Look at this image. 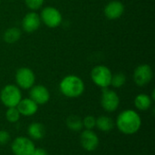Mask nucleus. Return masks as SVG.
I'll list each match as a JSON object with an SVG mask.
<instances>
[{"mask_svg": "<svg viewBox=\"0 0 155 155\" xmlns=\"http://www.w3.org/2000/svg\"><path fill=\"white\" fill-rule=\"evenodd\" d=\"M114 124L122 134L133 135L140 130L142 126V119L138 113L127 109L119 114Z\"/></svg>", "mask_w": 155, "mask_h": 155, "instance_id": "obj_1", "label": "nucleus"}, {"mask_svg": "<svg viewBox=\"0 0 155 155\" xmlns=\"http://www.w3.org/2000/svg\"><path fill=\"white\" fill-rule=\"evenodd\" d=\"M61 93L68 98H77L84 92V83L76 75H67L59 84Z\"/></svg>", "mask_w": 155, "mask_h": 155, "instance_id": "obj_2", "label": "nucleus"}, {"mask_svg": "<svg viewBox=\"0 0 155 155\" xmlns=\"http://www.w3.org/2000/svg\"><path fill=\"white\" fill-rule=\"evenodd\" d=\"M22 99V94L17 85L7 84L0 92V101L7 108L16 107Z\"/></svg>", "mask_w": 155, "mask_h": 155, "instance_id": "obj_3", "label": "nucleus"}, {"mask_svg": "<svg viewBox=\"0 0 155 155\" xmlns=\"http://www.w3.org/2000/svg\"><path fill=\"white\" fill-rule=\"evenodd\" d=\"M111 70L104 65H97L93 68L91 72V78L94 84L103 88H107L111 85L112 80Z\"/></svg>", "mask_w": 155, "mask_h": 155, "instance_id": "obj_4", "label": "nucleus"}, {"mask_svg": "<svg viewBox=\"0 0 155 155\" xmlns=\"http://www.w3.org/2000/svg\"><path fill=\"white\" fill-rule=\"evenodd\" d=\"M35 145L30 138L19 136L15 138L11 144V150L14 155H32Z\"/></svg>", "mask_w": 155, "mask_h": 155, "instance_id": "obj_5", "label": "nucleus"}, {"mask_svg": "<svg viewBox=\"0 0 155 155\" xmlns=\"http://www.w3.org/2000/svg\"><path fill=\"white\" fill-rule=\"evenodd\" d=\"M120 104L119 95L113 90L107 88H103L101 94V105L103 109L108 113H113L116 111Z\"/></svg>", "mask_w": 155, "mask_h": 155, "instance_id": "obj_6", "label": "nucleus"}, {"mask_svg": "<svg viewBox=\"0 0 155 155\" xmlns=\"http://www.w3.org/2000/svg\"><path fill=\"white\" fill-rule=\"evenodd\" d=\"M40 19L48 27L54 28L61 25L63 18L58 9L53 6H46L42 10Z\"/></svg>", "mask_w": 155, "mask_h": 155, "instance_id": "obj_7", "label": "nucleus"}, {"mask_svg": "<svg viewBox=\"0 0 155 155\" xmlns=\"http://www.w3.org/2000/svg\"><path fill=\"white\" fill-rule=\"evenodd\" d=\"M35 82V75L34 72L27 68L22 67L19 68L15 73V83L18 87L27 90L34 86Z\"/></svg>", "mask_w": 155, "mask_h": 155, "instance_id": "obj_8", "label": "nucleus"}, {"mask_svg": "<svg viewBox=\"0 0 155 155\" xmlns=\"http://www.w3.org/2000/svg\"><path fill=\"white\" fill-rule=\"evenodd\" d=\"M153 69L149 64H143L138 65L134 72V81L138 86L147 85L153 79Z\"/></svg>", "mask_w": 155, "mask_h": 155, "instance_id": "obj_9", "label": "nucleus"}, {"mask_svg": "<svg viewBox=\"0 0 155 155\" xmlns=\"http://www.w3.org/2000/svg\"><path fill=\"white\" fill-rule=\"evenodd\" d=\"M99 137L93 130H84L80 135V143L87 152H94L99 146Z\"/></svg>", "mask_w": 155, "mask_h": 155, "instance_id": "obj_10", "label": "nucleus"}, {"mask_svg": "<svg viewBox=\"0 0 155 155\" xmlns=\"http://www.w3.org/2000/svg\"><path fill=\"white\" fill-rule=\"evenodd\" d=\"M29 98L32 99L37 105H43L49 101L50 93L48 89L42 84L34 85L30 88Z\"/></svg>", "mask_w": 155, "mask_h": 155, "instance_id": "obj_11", "label": "nucleus"}, {"mask_svg": "<svg viewBox=\"0 0 155 155\" xmlns=\"http://www.w3.org/2000/svg\"><path fill=\"white\" fill-rule=\"evenodd\" d=\"M41 25V19L35 12H30L25 15L22 21V27L26 33H33L36 31Z\"/></svg>", "mask_w": 155, "mask_h": 155, "instance_id": "obj_12", "label": "nucleus"}, {"mask_svg": "<svg viewBox=\"0 0 155 155\" xmlns=\"http://www.w3.org/2000/svg\"><path fill=\"white\" fill-rule=\"evenodd\" d=\"M124 12V5L122 2L114 0L109 2L104 7V15L108 19L114 20L123 15Z\"/></svg>", "mask_w": 155, "mask_h": 155, "instance_id": "obj_13", "label": "nucleus"}, {"mask_svg": "<svg viewBox=\"0 0 155 155\" xmlns=\"http://www.w3.org/2000/svg\"><path fill=\"white\" fill-rule=\"evenodd\" d=\"M16 108L20 115L26 116V117L35 115L38 111V105L30 98H25V99L22 98L19 104H17Z\"/></svg>", "mask_w": 155, "mask_h": 155, "instance_id": "obj_14", "label": "nucleus"}, {"mask_svg": "<svg viewBox=\"0 0 155 155\" xmlns=\"http://www.w3.org/2000/svg\"><path fill=\"white\" fill-rule=\"evenodd\" d=\"M27 134L31 140H41L45 135V128L40 123H32L28 125Z\"/></svg>", "mask_w": 155, "mask_h": 155, "instance_id": "obj_15", "label": "nucleus"}, {"mask_svg": "<svg viewBox=\"0 0 155 155\" xmlns=\"http://www.w3.org/2000/svg\"><path fill=\"white\" fill-rule=\"evenodd\" d=\"M153 104L152 98L145 94H138L134 99V106L140 111H147Z\"/></svg>", "mask_w": 155, "mask_h": 155, "instance_id": "obj_16", "label": "nucleus"}, {"mask_svg": "<svg viewBox=\"0 0 155 155\" xmlns=\"http://www.w3.org/2000/svg\"><path fill=\"white\" fill-rule=\"evenodd\" d=\"M114 120L107 115H102L96 118V126L102 132H110L114 128Z\"/></svg>", "mask_w": 155, "mask_h": 155, "instance_id": "obj_17", "label": "nucleus"}, {"mask_svg": "<svg viewBox=\"0 0 155 155\" xmlns=\"http://www.w3.org/2000/svg\"><path fill=\"white\" fill-rule=\"evenodd\" d=\"M21 37V31L17 27H10L4 34V40L7 44H14Z\"/></svg>", "mask_w": 155, "mask_h": 155, "instance_id": "obj_18", "label": "nucleus"}, {"mask_svg": "<svg viewBox=\"0 0 155 155\" xmlns=\"http://www.w3.org/2000/svg\"><path fill=\"white\" fill-rule=\"evenodd\" d=\"M66 126L68 129L74 132H79L81 131L83 126V119L77 115H70L66 119Z\"/></svg>", "mask_w": 155, "mask_h": 155, "instance_id": "obj_19", "label": "nucleus"}, {"mask_svg": "<svg viewBox=\"0 0 155 155\" xmlns=\"http://www.w3.org/2000/svg\"><path fill=\"white\" fill-rule=\"evenodd\" d=\"M126 83V76L123 73H117L114 75H112L111 80V85H113L114 88H121L124 86Z\"/></svg>", "mask_w": 155, "mask_h": 155, "instance_id": "obj_20", "label": "nucleus"}, {"mask_svg": "<svg viewBox=\"0 0 155 155\" xmlns=\"http://www.w3.org/2000/svg\"><path fill=\"white\" fill-rule=\"evenodd\" d=\"M20 114L17 110L16 107H10L7 108L6 112H5V118L7 120V122L11 123V124H15L17 123L20 119Z\"/></svg>", "mask_w": 155, "mask_h": 155, "instance_id": "obj_21", "label": "nucleus"}, {"mask_svg": "<svg viewBox=\"0 0 155 155\" xmlns=\"http://www.w3.org/2000/svg\"><path fill=\"white\" fill-rule=\"evenodd\" d=\"M83 126L85 130H93L96 126V118L93 115H87L83 119Z\"/></svg>", "mask_w": 155, "mask_h": 155, "instance_id": "obj_22", "label": "nucleus"}, {"mask_svg": "<svg viewBox=\"0 0 155 155\" xmlns=\"http://www.w3.org/2000/svg\"><path fill=\"white\" fill-rule=\"evenodd\" d=\"M44 1L45 0H25V3L29 9L37 10L43 5Z\"/></svg>", "mask_w": 155, "mask_h": 155, "instance_id": "obj_23", "label": "nucleus"}, {"mask_svg": "<svg viewBox=\"0 0 155 155\" xmlns=\"http://www.w3.org/2000/svg\"><path fill=\"white\" fill-rule=\"evenodd\" d=\"M10 134L5 130H0V145H5L10 141Z\"/></svg>", "mask_w": 155, "mask_h": 155, "instance_id": "obj_24", "label": "nucleus"}, {"mask_svg": "<svg viewBox=\"0 0 155 155\" xmlns=\"http://www.w3.org/2000/svg\"><path fill=\"white\" fill-rule=\"evenodd\" d=\"M32 155H48V153L43 148H35Z\"/></svg>", "mask_w": 155, "mask_h": 155, "instance_id": "obj_25", "label": "nucleus"}, {"mask_svg": "<svg viewBox=\"0 0 155 155\" xmlns=\"http://www.w3.org/2000/svg\"><path fill=\"white\" fill-rule=\"evenodd\" d=\"M0 3H1V0H0Z\"/></svg>", "mask_w": 155, "mask_h": 155, "instance_id": "obj_26", "label": "nucleus"}]
</instances>
